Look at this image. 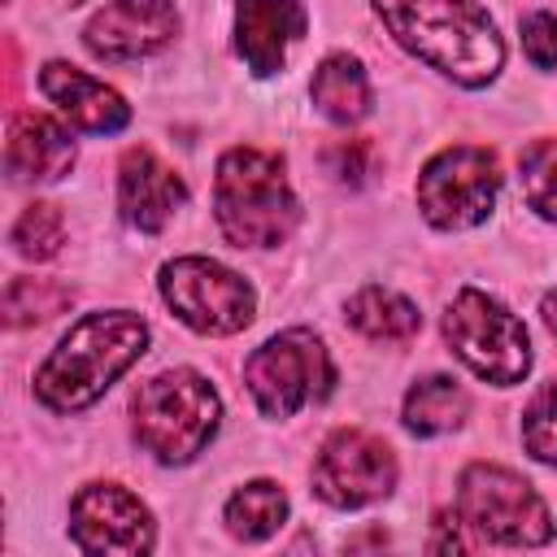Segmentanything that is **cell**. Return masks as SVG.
Instances as JSON below:
<instances>
[{"instance_id": "1", "label": "cell", "mask_w": 557, "mask_h": 557, "mask_svg": "<svg viewBox=\"0 0 557 557\" xmlns=\"http://www.w3.org/2000/svg\"><path fill=\"white\" fill-rule=\"evenodd\" d=\"M387 35L461 87H487L505 65L496 22L479 0H370Z\"/></svg>"}, {"instance_id": "2", "label": "cell", "mask_w": 557, "mask_h": 557, "mask_svg": "<svg viewBox=\"0 0 557 557\" xmlns=\"http://www.w3.org/2000/svg\"><path fill=\"white\" fill-rule=\"evenodd\" d=\"M148 352V322L131 309H100L78 318L48 361L35 370V400L52 413L96 405Z\"/></svg>"}, {"instance_id": "3", "label": "cell", "mask_w": 557, "mask_h": 557, "mask_svg": "<svg viewBox=\"0 0 557 557\" xmlns=\"http://www.w3.org/2000/svg\"><path fill=\"white\" fill-rule=\"evenodd\" d=\"M213 218L235 248H278L300 222L283 161L261 148H226L213 170Z\"/></svg>"}, {"instance_id": "4", "label": "cell", "mask_w": 557, "mask_h": 557, "mask_svg": "<svg viewBox=\"0 0 557 557\" xmlns=\"http://www.w3.org/2000/svg\"><path fill=\"white\" fill-rule=\"evenodd\" d=\"M131 413L144 453H152L161 466H187L213 444L222 400L205 374L178 366L139 383V392L131 396Z\"/></svg>"}, {"instance_id": "5", "label": "cell", "mask_w": 557, "mask_h": 557, "mask_svg": "<svg viewBox=\"0 0 557 557\" xmlns=\"http://www.w3.org/2000/svg\"><path fill=\"white\" fill-rule=\"evenodd\" d=\"M444 339L457 361L492 387H513L531 370L527 326L487 292L461 287L444 309Z\"/></svg>"}, {"instance_id": "6", "label": "cell", "mask_w": 557, "mask_h": 557, "mask_svg": "<svg viewBox=\"0 0 557 557\" xmlns=\"http://www.w3.org/2000/svg\"><path fill=\"white\" fill-rule=\"evenodd\" d=\"M457 518L487 544L535 548L553 540V513L544 496L513 470L474 461L457 479Z\"/></svg>"}, {"instance_id": "7", "label": "cell", "mask_w": 557, "mask_h": 557, "mask_svg": "<svg viewBox=\"0 0 557 557\" xmlns=\"http://www.w3.org/2000/svg\"><path fill=\"white\" fill-rule=\"evenodd\" d=\"M244 383L265 418H292L305 405H318L331 396L335 366L326 357V344L313 331L292 326L270 335L244 361Z\"/></svg>"}, {"instance_id": "8", "label": "cell", "mask_w": 557, "mask_h": 557, "mask_svg": "<svg viewBox=\"0 0 557 557\" xmlns=\"http://www.w3.org/2000/svg\"><path fill=\"white\" fill-rule=\"evenodd\" d=\"M161 300L196 335H235L257 313V292L244 274L213 257H174L157 274Z\"/></svg>"}, {"instance_id": "9", "label": "cell", "mask_w": 557, "mask_h": 557, "mask_svg": "<svg viewBox=\"0 0 557 557\" xmlns=\"http://www.w3.org/2000/svg\"><path fill=\"white\" fill-rule=\"evenodd\" d=\"M500 196V165L487 148L453 144L440 148L418 174V209L435 231L479 226Z\"/></svg>"}, {"instance_id": "10", "label": "cell", "mask_w": 557, "mask_h": 557, "mask_svg": "<svg viewBox=\"0 0 557 557\" xmlns=\"http://www.w3.org/2000/svg\"><path fill=\"white\" fill-rule=\"evenodd\" d=\"M396 487V453L357 426H339L322 440L313 461V492L335 509H361Z\"/></svg>"}, {"instance_id": "11", "label": "cell", "mask_w": 557, "mask_h": 557, "mask_svg": "<svg viewBox=\"0 0 557 557\" xmlns=\"http://www.w3.org/2000/svg\"><path fill=\"white\" fill-rule=\"evenodd\" d=\"M70 540L83 553L139 557V553H152L157 527L148 505L122 483H87L70 500Z\"/></svg>"}, {"instance_id": "12", "label": "cell", "mask_w": 557, "mask_h": 557, "mask_svg": "<svg viewBox=\"0 0 557 557\" xmlns=\"http://www.w3.org/2000/svg\"><path fill=\"white\" fill-rule=\"evenodd\" d=\"M178 35V9L170 0H109L83 30V44L100 61H144Z\"/></svg>"}, {"instance_id": "13", "label": "cell", "mask_w": 557, "mask_h": 557, "mask_svg": "<svg viewBox=\"0 0 557 557\" xmlns=\"http://www.w3.org/2000/svg\"><path fill=\"white\" fill-rule=\"evenodd\" d=\"M183 200H187L183 178L152 148H126V157L117 165V209H122L126 226L157 235L178 213Z\"/></svg>"}, {"instance_id": "14", "label": "cell", "mask_w": 557, "mask_h": 557, "mask_svg": "<svg viewBox=\"0 0 557 557\" xmlns=\"http://www.w3.org/2000/svg\"><path fill=\"white\" fill-rule=\"evenodd\" d=\"M309 13L300 0H235V52L257 78L283 70L287 48L305 35Z\"/></svg>"}, {"instance_id": "15", "label": "cell", "mask_w": 557, "mask_h": 557, "mask_svg": "<svg viewBox=\"0 0 557 557\" xmlns=\"http://www.w3.org/2000/svg\"><path fill=\"white\" fill-rule=\"evenodd\" d=\"M39 91L61 109V117L87 135H117L131 122V104L87 70L70 61H48L39 70Z\"/></svg>"}, {"instance_id": "16", "label": "cell", "mask_w": 557, "mask_h": 557, "mask_svg": "<svg viewBox=\"0 0 557 557\" xmlns=\"http://www.w3.org/2000/svg\"><path fill=\"white\" fill-rule=\"evenodd\" d=\"M74 139L48 113H17L4 144V170L13 183H57L74 170Z\"/></svg>"}, {"instance_id": "17", "label": "cell", "mask_w": 557, "mask_h": 557, "mask_svg": "<svg viewBox=\"0 0 557 557\" xmlns=\"http://www.w3.org/2000/svg\"><path fill=\"white\" fill-rule=\"evenodd\" d=\"M309 100L318 104V113L335 126H357L370 113V78L366 65L352 52H331L322 57V65L313 70L309 83Z\"/></svg>"}, {"instance_id": "18", "label": "cell", "mask_w": 557, "mask_h": 557, "mask_svg": "<svg viewBox=\"0 0 557 557\" xmlns=\"http://www.w3.org/2000/svg\"><path fill=\"white\" fill-rule=\"evenodd\" d=\"M344 318L352 331H361L366 339L374 344H405L418 335L422 326V313L409 296L392 292V287H361L348 305H344Z\"/></svg>"}, {"instance_id": "19", "label": "cell", "mask_w": 557, "mask_h": 557, "mask_svg": "<svg viewBox=\"0 0 557 557\" xmlns=\"http://www.w3.org/2000/svg\"><path fill=\"white\" fill-rule=\"evenodd\" d=\"M466 413H470V396H466L461 383L448 379V374H426V379H418V383L405 392V409H400L405 426H409L413 435H422V440L457 431V426L466 422Z\"/></svg>"}, {"instance_id": "20", "label": "cell", "mask_w": 557, "mask_h": 557, "mask_svg": "<svg viewBox=\"0 0 557 557\" xmlns=\"http://www.w3.org/2000/svg\"><path fill=\"white\" fill-rule=\"evenodd\" d=\"M222 518H226V531L235 540H244V544L270 540L287 522V492L274 479H252V483L231 492Z\"/></svg>"}, {"instance_id": "21", "label": "cell", "mask_w": 557, "mask_h": 557, "mask_svg": "<svg viewBox=\"0 0 557 557\" xmlns=\"http://www.w3.org/2000/svg\"><path fill=\"white\" fill-rule=\"evenodd\" d=\"M70 300H74V292L65 283L17 274L4 287V322L9 326H35V322H48L52 313H61Z\"/></svg>"}, {"instance_id": "22", "label": "cell", "mask_w": 557, "mask_h": 557, "mask_svg": "<svg viewBox=\"0 0 557 557\" xmlns=\"http://www.w3.org/2000/svg\"><path fill=\"white\" fill-rule=\"evenodd\" d=\"M9 239H13L17 257H26V261H48V257H57L61 244H65V218H61V209H57L52 200H30V205L17 213Z\"/></svg>"}, {"instance_id": "23", "label": "cell", "mask_w": 557, "mask_h": 557, "mask_svg": "<svg viewBox=\"0 0 557 557\" xmlns=\"http://www.w3.org/2000/svg\"><path fill=\"white\" fill-rule=\"evenodd\" d=\"M518 178L527 205L544 222H557V139H531L518 157Z\"/></svg>"}, {"instance_id": "24", "label": "cell", "mask_w": 557, "mask_h": 557, "mask_svg": "<svg viewBox=\"0 0 557 557\" xmlns=\"http://www.w3.org/2000/svg\"><path fill=\"white\" fill-rule=\"evenodd\" d=\"M522 444L535 461L557 466V383L540 387L522 409Z\"/></svg>"}, {"instance_id": "25", "label": "cell", "mask_w": 557, "mask_h": 557, "mask_svg": "<svg viewBox=\"0 0 557 557\" xmlns=\"http://www.w3.org/2000/svg\"><path fill=\"white\" fill-rule=\"evenodd\" d=\"M522 52L535 70H557V17L553 13L522 17Z\"/></svg>"}, {"instance_id": "26", "label": "cell", "mask_w": 557, "mask_h": 557, "mask_svg": "<svg viewBox=\"0 0 557 557\" xmlns=\"http://www.w3.org/2000/svg\"><path fill=\"white\" fill-rule=\"evenodd\" d=\"M361 157H366V144H361V139H344V144H335V148L326 152V165H331L335 178L361 183Z\"/></svg>"}, {"instance_id": "27", "label": "cell", "mask_w": 557, "mask_h": 557, "mask_svg": "<svg viewBox=\"0 0 557 557\" xmlns=\"http://www.w3.org/2000/svg\"><path fill=\"white\" fill-rule=\"evenodd\" d=\"M540 309H544V322H548V331L557 335V287L544 296V305H540Z\"/></svg>"}, {"instance_id": "28", "label": "cell", "mask_w": 557, "mask_h": 557, "mask_svg": "<svg viewBox=\"0 0 557 557\" xmlns=\"http://www.w3.org/2000/svg\"><path fill=\"white\" fill-rule=\"evenodd\" d=\"M65 4H83V0H65Z\"/></svg>"}]
</instances>
